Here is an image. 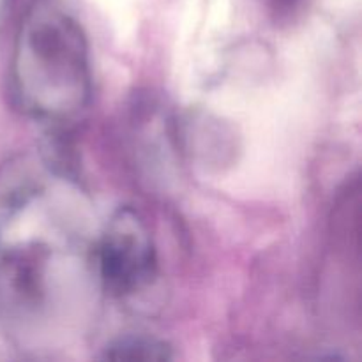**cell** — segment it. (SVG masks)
<instances>
[{
  "label": "cell",
  "mask_w": 362,
  "mask_h": 362,
  "mask_svg": "<svg viewBox=\"0 0 362 362\" xmlns=\"http://www.w3.org/2000/svg\"><path fill=\"white\" fill-rule=\"evenodd\" d=\"M13 78L18 101L34 119L60 122L80 113L90 99L92 73L76 20L35 4L18 34Z\"/></svg>",
  "instance_id": "1"
},
{
  "label": "cell",
  "mask_w": 362,
  "mask_h": 362,
  "mask_svg": "<svg viewBox=\"0 0 362 362\" xmlns=\"http://www.w3.org/2000/svg\"><path fill=\"white\" fill-rule=\"evenodd\" d=\"M267 2L271 4V7L274 11H279V13H288V11L296 9V6L300 2V0H267Z\"/></svg>",
  "instance_id": "5"
},
{
  "label": "cell",
  "mask_w": 362,
  "mask_h": 362,
  "mask_svg": "<svg viewBox=\"0 0 362 362\" xmlns=\"http://www.w3.org/2000/svg\"><path fill=\"white\" fill-rule=\"evenodd\" d=\"M105 359L112 361H168L172 349L165 341L145 336H126L105 349Z\"/></svg>",
  "instance_id": "4"
},
{
  "label": "cell",
  "mask_w": 362,
  "mask_h": 362,
  "mask_svg": "<svg viewBox=\"0 0 362 362\" xmlns=\"http://www.w3.org/2000/svg\"><path fill=\"white\" fill-rule=\"evenodd\" d=\"M94 272L106 292L133 297L152 285L158 257L151 232L134 209H119L94 247Z\"/></svg>",
  "instance_id": "3"
},
{
  "label": "cell",
  "mask_w": 362,
  "mask_h": 362,
  "mask_svg": "<svg viewBox=\"0 0 362 362\" xmlns=\"http://www.w3.org/2000/svg\"><path fill=\"white\" fill-rule=\"evenodd\" d=\"M66 202L46 187H30L4 239L14 247L11 285L20 306L37 317L53 306L62 278L80 271L85 237L64 211Z\"/></svg>",
  "instance_id": "2"
}]
</instances>
